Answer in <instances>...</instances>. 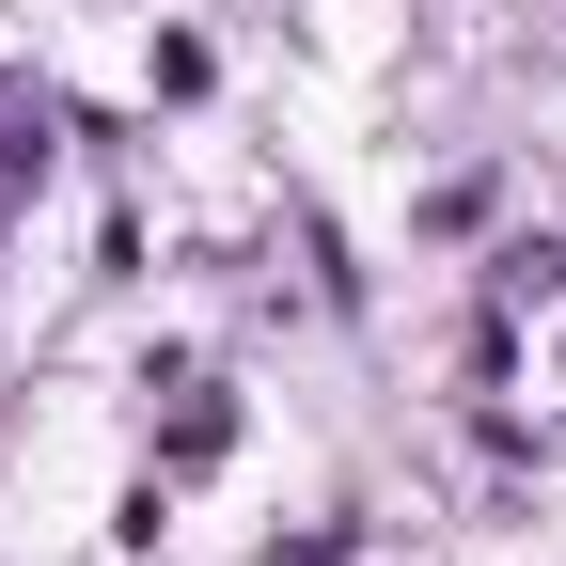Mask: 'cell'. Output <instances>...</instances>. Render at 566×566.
Returning <instances> with one entry per match:
<instances>
[{
    "mask_svg": "<svg viewBox=\"0 0 566 566\" xmlns=\"http://www.w3.org/2000/svg\"><path fill=\"white\" fill-rule=\"evenodd\" d=\"M221 441H237V409H221V394H189V409H174V472H205Z\"/></svg>",
    "mask_w": 566,
    "mask_h": 566,
    "instance_id": "1",
    "label": "cell"
}]
</instances>
